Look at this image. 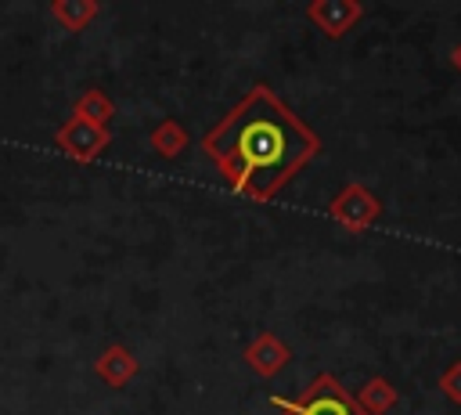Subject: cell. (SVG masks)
Segmentation results:
<instances>
[{
    "mask_svg": "<svg viewBox=\"0 0 461 415\" xmlns=\"http://www.w3.org/2000/svg\"><path fill=\"white\" fill-rule=\"evenodd\" d=\"M205 148L238 188L267 198L313 152V137L267 90H256L216 134L205 137Z\"/></svg>",
    "mask_w": 461,
    "mask_h": 415,
    "instance_id": "6da1fadb",
    "label": "cell"
},
{
    "mask_svg": "<svg viewBox=\"0 0 461 415\" xmlns=\"http://www.w3.org/2000/svg\"><path fill=\"white\" fill-rule=\"evenodd\" d=\"M274 404L288 408L292 415H357L353 401H349L331 379H321V383L310 390V397L299 401V404H288V401H274Z\"/></svg>",
    "mask_w": 461,
    "mask_h": 415,
    "instance_id": "7a4b0ae2",
    "label": "cell"
},
{
    "mask_svg": "<svg viewBox=\"0 0 461 415\" xmlns=\"http://www.w3.org/2000/svg\"><path fill=\"white\" fill-rule=\"evenodd\" d=\"M61 141H65L68 152H76V155H90L97 144H104V134H97V130L86 126V123H76V126H68V130L61 134Z\"/></svg>",
    "mask_w": 461,
    "mask_h": 415,
    "instance_id": "3957f363",
    "label": "cell"
},
{
    "mask_svg": "<svg viewBox=\"0 0 461 415\" xmlns=\"http://www.w3.org/2000/svg\"><path fill=\"white\" fill-rule=\"evenodd\" d=\"M313 14L324 18L331 32H339V22H342V18H353V7H313Z\"/></svg>",
    "mask_w": 461,
    "mask_h": 415,
    "instance_id": "277c9868",
    "label": "cell"
},
{
    "mask_svg": "<svg viewBox=\"0 0 461 415\" xmlns=\"http://www.w3.org/2000/svg\"><path fill=\"white\" fill-rule=\"evenodd\" d=\"M443 386H447V390H450L454 397H461V368H454V372H450V375L443 379Z\"/></svg>",
    "mask_w": 461,
    "mask_h": 415,
    "instance_id": "5b68a950",
    "label": "cell"
}]
</instances>
